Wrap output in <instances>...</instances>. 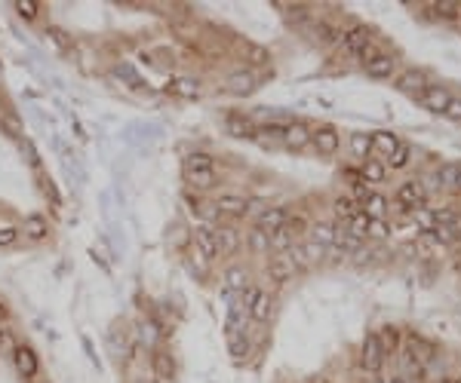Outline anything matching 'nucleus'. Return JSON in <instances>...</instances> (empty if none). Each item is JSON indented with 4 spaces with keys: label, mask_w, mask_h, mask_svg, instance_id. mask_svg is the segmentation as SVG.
<instances>
[{
    "label": "nucleus",
    "mask_w": 461,
    "mask_h": 383,
    "mask_svg": "<svg viewBox=\"0 0 461 383\" xmlns=\"http://www.w3.org/2000/svg\"><path fill=\"white\" fill-rule=\"evenodd\" d=\"M243 306H246V313H249V319L258 322V325H265L267 319H271V294L265 292V288H246L243 292Z\"/></svg>",
    "instance_id": "1"
},
{
    "label": "nucleus",
    "mask_w": 461,
    "mask_h": 383,
    "mask_svg": "<svg viewBox=\"0 0 461 383\" xmlns=\"http://www.w3.org/2000/svg\"><path fill=\"white\" fill-rule=\"evenodd\" d=\"M393 202H397V212H412V209H422L427 202V190L422 181H403L393 190Z\"/></svg>",
    "instance_id": "2"
},
{
    "label": "nucleus",
    "mask_w": 461,
    "mask_h": 383,
    "mask_svg": "<svg viewBox=\"0 0 461 383\" xmlns=\"http://www.w3.org/2000/svg\"><path fill=\"white\" fill-rule=\"evenodd\" d=\"M132 346V331L123 319H114L111 328H108V350H111L114 359H127Z\"/></svg>",
    "instance_id": "3"
},
{
    "label": "nucleus",
    "mask_w": 461,
    "mask_h": 383,
    "mask_svg": "<svg viewBox=\"0 0 461 383\" xmlns=\"http://www.w3.org/2000/svg\"><path fill=\"white\" fill-rule=\"evenodd\" d=\"M360 362H363V368L369 374H379L381 365H384V350L379 344V331H369L363 337V346H360Z\"/></svg>",
    "instance_id": "4"
},
{
    "label": "nucleus",
    "mask_w": 461,
    "mask_h": 383,
    "mask_svg": "<svg viewBox=\"0 0 461 383\" xmlns=\"http://www.w3.org/2000/svg\"><path fill=\"white\" fill-rule=\"evenodd\" d=\"M311 144L317 148V153H323V157H335L341 148V135L335 126H317L311 132Z\"/></svg>",
    "instance_id": "5"
},
{
    "label": "nucleus",
    "mask_w": 461,
    "mask_h": 383,
    "mask_svg": "<svg viewBox=\"0 0 461 383\" xmlns=\"http://www.w3.org/2000/svg\"><path fill=\"white\" fill-rule=\"evenodd\" d=\"M191 240H194L197 252L203 254L206 261H215V258H219V242H215V230H213V227L197 224L194 230H191Z\"/></svg>",
    "instance_id": "6"
},
{
    "label": "nucleus",
    "mask_w": 461,
    "mask_h": 383,
    "mask_svg": "<svg viewBox=\"0 0 461 383\" xmlns=\"http://www.w3.org/2000/svg\"><path fill=\"white\" fill-rule=\"evenodd\" d=\"M339 44H341V49H345V56H357L366 44H372V31H369L366 25H354L351 31L339 34Z\"/></svg>",
    "instance_id": "7"
},
{
    "label": "nucleus",
    "mask_w": 461,
    "mask_h": 383,
    "mask_svg": "<svg viewBox=\"0 0 461 383\" xmlns=\"http://www.w3.org/2000/svg\"><path fill=\"white\" fill-rule=\"evenodd\" d=\"M13 365H15V371H19V377H25V380L37 377V371H40L37 353L31 350V346H25V344L15 346V353H13Z\"/></svg>",
    "instance_id": "8"
},
{
    "label": "nucleus",
    "mask_w": 461,
    "mask_h": 383,
    "mask_svg": "<svg viewBox=\"0 0 461 383\" xmlns=\"http://www.w3.org/2000/svg\"><path fill=\"white\" fill-rule=\"evenodd\" d=\"M397 89L400 92H409V96H422V92L427 89V77L424 71H418V67H406V71H400L397 77Z\"/></svg>",
    "instance_id": "9"
},
{
    "label": "nucleus",
    "mask_w": 461,
    "mask_h": 383,
    "mask_svg": "<svg viewBox=\"0 0 461 383\" xmlns=\"http://www.w3.org/2000/svg\"><path fill=\"white\" fill-rule=\"evenodd\" d=\"M213 230H215V242H219V254H237V252H240L243 236H240L237 227L219 224V227H213Z\"/></svg>",
    "instance_id": "10"
},
{
    "label": "nucleus",
    "mask_w": 461,
    "mask_h": 383,
    "mask_svg": "<svg viewBox=\"0 0 461 383\" xmlns=\"http://www.w3.org/2000/svg\"><path fill=\"white\" fill-rule=\"evenodd\" d=\"M286 221H289V209L274 206V209H265L262 215H255V227L265 230V233H274V230L286 227Z\"/></svg>",
    "instance_id": "11"
},
{
    "label": "nucleus",
    "mask_w": 461,
    "mask_h": 383,
    "mask_svg": "<svg viewBox=\"0 0 461 383\" xmlns=\"http://www.w3.org/2000/svg\"><path fill=\"white\" fill-rule=\"evenodd\" d=\"M267 276H271L274 285L289 283V279L296 276V264H292L289 254H277V258H271V264H267Z\"/></svg>",
    "instance_id": "12"
},
{
    "label": "nucleus",
    "mask_w": 461,
    "mask_h": 383,
    "mask_svg": "<svg viewBox=\"0 0 461 383\" xmlns=\"http://www.w3.org/2000/svg\"><path fill=\"white\" fill-rule=\"evenodd\" d=\"M305 31H308V37H311L314 44H323V46H329V44L339 40V31H335L329 22H323V19H308Z\"/></svg>",
    "instance_id": "13"
},
{
    "label": "nucleus",
    "mask_w": 461,
    "mask_h": 383,
    "mask_svg": "<svg viewBox=\"0 0 461 383\" xmlns=\"http://www.w3.org/2000/svg\"><path fill=\"white\" fill-rule=\"evenodd\" d=\"M449 89L446 86H427L422 96H418V101H422V105L431 110V114H443V110H446V105H449Z\"/></svg>",
    "instance_id": "14"
},
{
    "label": "nucleus",
    "mask_w": 461,
    "mask_h": 383,
    "mask_svg": "<svg viewBox=\"0 0 461 383\" xmlns=\"http://www.w3.org/2000/svg\"><path fill=\"white\" fill-rule=\"evenodd\" d=\"M22 233H25V240H31V242H44L49 236V221L44 215H28L22 221Z\"/></svg>",
    "instance_id": "15"
},
{
    "label": "nucleus",
    "mask_w": 461,
    "mask_h": 383,
    "mask_svg": "<svg viewBox=\"0 0 461 383\" xmlns=\"http://www.w3.org/2000/svg\"><path fill=\"white\" fill-rule=\"evenodd\" d=\"M363 71L372 77V80H388V77H393V71H397V58L388 56V53H381L379 58H372Z\"/></svg>",
    "instance_id": "16"
},
{
    "label": "nucleus",
    "mask_w": 461,
    "mask_h": 383,
    "mask_svg": "<svg viewBox=\"0 0 461 383\" xmlns=\"http://www.w3.org/2000/svg\"><path fill=\"white\" fill-rule=\"evenodd\" d=\"M283 144L289 150H305L311 144V129L305 123H289L286 126V135H283Z\"/></svg>",
    "instance_id": "17"
},
{
    "label": "nucleus",
    "mask_w": 461,
    "mask_h": 383,
    "mask_svg": "<svg viewBox=\"0 0 461 383\" xmlns=\"http://www.w3.org/2000/svg\"><path fill=\"white\" fill-rule=\"evenodd\" d=\"M225 126H228V132L234 138H255V126L246 114H237V110H234V114L225 117Z\"/></svg>",
    "instance_id": "18"
},
{
    "label": "nucleus",
    "mask_w": 461,
    "mask_h": 383,
    "mask_svg": "<svg viewBox=\"0 0 461 383\" xmlns=\"http://www.w3.org/2000/svg\"><path fill=\"white\" fill-rule=\"evenodd\" d=\"M249 200L243 193H219L215 197V209L225 212V215H246Z\"/></svg>",
    "instance_id": "19"
},
{
    "label": "nucleus",
    "mask_w": 461,
    "mask_h": 383,
    "mask_svg": "<svg viewBox=\"0 0 461 383\" xmlns=\"http://www.w3.org/2000/svg\"><path fill=\"white\" fill-rule=\"evenodd\" d=\"M184 181L197 190H209V187L219 184V172L215 169H184Z\"/></svg>",
    "instance_id": "20"
},
{
    "label": "nucleus",
    "mask_w": 461,
    "mask_h": 383,
    "mask_svg": "<svg viewBox=\"0 0 461 383\" xmlns=\"http://www.w3.org/2000/svg\"><path fill=\"white\" fill-rule=\"evenodd\" d=\"M246 306L243 304H234L231 306V313H228V319H225V331H228V337L234 335H246Z\"/></svg>",
    "instance_id": "21"
},
{
    "label": "nucleus",
    "mask_w": 461,
    "mask_h": 383,
    "mask_svg": "<svg viewBox=\"0 0 461 383\" xmlns=\"http://www.w3.org/2000/svg\"><path fill=\"white\" fill-rule=\"evenodd\" d=\"M369 138H372V150L384 153V157H391V153L400 148V138H397L393 132H388V129H375V132H369Z\"/></svg>",
    "instance_id": "22"
},
{
    "label": "nucleus",
    "mask_w": 461,
    "mask_h": 383,
    "mask_svg": "<svg viewBox=\"0 0 461 383\" xmlns=\"http://www.w3.org/2000/svg\"><path fill=\"white\" fill-rule=\"evenodd\" d=\"M249 288V273L246 267H228L225 270V292H246Z\"/></svg>",
    "instance_id": "23"
},
{
    "label": "nucleus",
    "mask_w": 461,
    "mask_h": 383,
    "mask_svg": "<svg viewBox=\"0 0 461 383\" xmlns=\"http://www.w3.org/2000/svg\"><path fill=\"white\" fill-rule=\"evenodd\" d=\"M228 89L234 92V96H249V92L255 89V74L249 71H234L228 77Z\"/></svg>",
    "instance_id": "24"
},
{
    "label": "nucleus",
    "mask_w": 461,
    "mask_h": 383,
    "mask_svg": "<svg viewBox=\"0 0 461 383\" xmlns=\"http://www.w3.org/2000/svg\"><path fill=\"white\" fill-rule=\"evenodd\" d=\"M360 178H363L366 184H384V178H388V166H384L381 160H363Z\"/></svg>",
    "instance_id": "25"
},
{
    "label": "nucleus",
    "mask_w": 461,
    "mask_h": 383,
    "mask_svg": "<svg viewBox=\"0 0 461 383\" xmlns=\"http://www.w3.org/2000/svg\"><path fill=\"white\" fill-rule=\"evenodd\" d=\"M308 233H311V242L323 245V249H329V245L335 242V227L329 224V221H317V224L308 227Z\"/></svg>",
    "instance_id": "26"
},
{
    "label": "nucleus",
    "mask_w": 461,
    "mask_h": 383,
    "mask_svg": "<svg viewBox=\"0 0 461 383\" xmlns=\"http://www.w3.org/2000/svg\"><path fill=\"white\" fill-rule=\"evenodd\" d=\"M332 245H339V249L341 252H363V240H357V236L354 233H351V230L345 227V224H341V227H335V242Z\"/></svg>",
    "instance_id": "27"
},
{
    "label": "nucleus",
    "mask_w": 461,
    "mask_h": 383,
    "mask_svg": "<svg viewBox=\"0 0 461 383\" xmlns=\"http://www.w3.org/2000/svg\"><path fill=\"white\" fill-rule=\"evenodd\" d=\"M388 206H391L388 197H384V193H375V190H372V197H369L360 209H363L369 218H388V212H391Z\"/></svg>",
    "instance_id": "28"
},
{
    "label": "nucleus",
    "mask_w": 461,
    "mask_h": 383,
    "mask_svg": "<svg viewBox=\"0 0 461 383\" xmlns=\"http://www.w3.org/2000/svg\"><path fill=\"white\" fill-rule=\"evenodd\" d=\"M170 92H175L182 98H200V83L191 80V77H175L170 83Z\"/></svg>",
    "instance_id": "29"
},
{
    "label": "nucleus",
    "mask_w": 461,
    "mask_h": 383,
    "mask_svg": "<svg viewBox=\"0 0 461 383\" xmlns=\"http://www.w3.org/2000/svg\"><path fill=\"white\" fill-rule=\"evenodd\" d=\"M246 245L253 249L255 254H271V233H265V230L253 227L246 233Z\"/></svg>",
    "instance_id": "30"
},
{
    "label": "nucleus",
    "mask_w": 461,
    "mask_h": 383,
    "mask_svg": "<svg viewBox=\"0 0 461 383\" xmlns=\"http://www.w3.org/2000/svg\"><path fill=\"white\" fill-rule=\"evenodd\" d=\"M154 374H157V380H172L175 377V362H172V356L170 353H154Z\"/></svg>",
    "instance_id": "31"
},
{
    "label": "nucleus",
    "mask_w": 461,
    "mask_h": 383,
    "mask_svg": "<svg viewBox=\"0 0 461 383\" xmlns=\"http://www.w3.org/2000/svg\"><path fill=\"white\" fill-rule=\"evenodd\" d=\"M351 153H354L357 160H369V157H372V138H369V132H354V135H351Z\"/></svg>",
    "instance_id": "32"
},
{
    "label": "nucleus",
    "mask_w": 461,
    "mask_h": 383,
    "mask_svg": "<svg viewBox=\"0 0 461 383\" xmlns=\"http://www.w3.org/2000/svg\"><path fill=\"white\" fill-rule=\"evenodd\" d=\"M409 163H412V148H409L406 141H400V148L393 150L388 160H384V166H388V169H406Z\"/></svg>",
    "instance_id": "33"
},
{
    "label": "nucleus",
    "mask_w": 461,
    "mask_h": 383,
    "mask_svg": "<svg viewBox=\"0 0 461 383\" xmlns=\"http://www.w3.org/2000/svg\"><path fill=\"white\" fill-rule=\"evenodd\" d=\"M409 359L412 362H427L434 356V346L427 344V340H422V337H409Z\"/></svg>",
    "instance_id": "34"
},
{
    "label": "nucleus",
    "mask_w": 461,
    "mask_h": 383,
    "mask_svg": "<svg viewBox=\"0 0 461 383\" xmlns=\"http://www.w3.org/2000/svg\"><path fill=\"white\" fill-rule=\"evenodd\" d=\"M292 245H296V236H292L286 227H280V230H274V233H271V252L286 254Z\"/></svg>",
    "instance_id": "35"
},
{
    "label": "nucleus",
    "mask_w": 461,
    "mask_h": 383,
    "mask_svg": "<svg viewBox=\"0 0 461 383\" xmlns=\"http://www.w3.org/2000/svg\"><path fill=\"white\" fill-rule=\"evenodd\" d=\"M437 181L446 190H458V163H446L437 169Z\"/></svg>",
    "instance_id": "36"
},
{
    "label": "nucleus",
    "mask_w": 461,
    "mask_h": 383,
    "mask_svg": "<svg viewBox=\"0 0 461 383\" xmlns=\"http://www.w3.org/2000/svg\"><path fill=\"white\" fill-rule=\"evenodd\" d=\"M332 212H335V215H339V218L348 224V221H351V218H354L357 212H360V202H354L351 197H339V200L332 202Z\"/></svg>",
    "instance_id": "37"
},
{
    "label": "nucleus",
    "mask_w": 461,
    "mask_h": 383,
    "mask_svg": "<svg viewBox=\"0 0 461 383\" xmlns=\"http://www.w3.org/2000/svg\"><path fill=\"white\" fill-rule=\"evenodd\" d=\"M409 218H412L415 224L424 230V233H431V230L437 227V218H434V209H427V206H422V209H412V212H409Z\"/></svg>",
    "instance_id": "38"
},
{
    "label": "nucleus",
    "mask_w": 461,
    "mask_h": 383,
    "mask_svg": "<svg viewBox=\"0 0 461 383\" xmlns=\"http://www.w3.org/2000/svg\"><path fill=\"white\" fill-rule=\"evenodd\" d=\"M369 221H372V218H369V215H366V212H363V209H360V212H357V215H354V218H351V221H348V224H345V227H348V230H351V233H354V236H357V240H363V242H366V233H369Z\"/></svg>",
    "instance_id": "39"
},
{
    "label": "nucleus",
    "mask_w": 461,
    "mask_h": 383,
    "mask_svg": "<svg viewBox=\"0 0 461 383\" xmlns=\"http://www.w3.org/2000/svg\"><path fill=\"white\" fill-rule=\"evenodd\" d=\"M391 236V224L384 218H372L369 221V233H366V240H375V242H384Z\"/></svg>",
    "instance_id": "40"
},
{
    "label": "nucleus",
    "mask_w": 461,
    "mask_h": 383,
    "mask_svg": "<svg viewBox=\"0 0 461 383\" xmlns=\"http://www.w3.org/2000/svg\"><path fill=\"white\" fill-rule=\"evenodd\" d=\"M249 340H246V335H234V337H228V353L234 356V359H246L249 356Z\"/></svg>",
    "instance_id": "41"
},
{
    "label": "nucleus",
    "mask_w": 461,
    "mask_h": 383,
    "mask_svg": "<svg viewBox=\"0 0 461 383\" xmlns=\"http://www.w3.org/2000/svg\"><path fill=\"white\" fill-rule=\"evenodd\" d=\"M434 233V240L443 242V245H452V242H458V236H461V230L458 227H449V224H437L431 230Z\"/></svg>",
    "instance_id": "42"
},
{
    "label": "nucleus",
    "mask_w": 461,
    "mask_h": 383,
    "mask_svg": "<svg viewBox=\"0 0 461 383\" xmlns=\"http://www.w3.org/2000/svg\"><path fill=\"white\" fill-rule=\"evenodd\" d=\"M184 169H215V160L209 157V153L197 150V153H188V157H184Z\"/></svg>",
    "instance_id": "43"
},
{
    "label": "nucleus",
    "mask_w": 461,
    "mask_h": 383,
    "mask_svg": "<svg viewBox=\"0 0 461 383\" xmlns=\"http://www.w3.org/2000/svg\"><path fill=\"white\" fill-rule=\"evenodd\" d=\"M246 58H249L253 65H258V67H262V65H271V53H267L262 44H246Z\"/></svg>",
    "instance_id": "44"
},
{
    "label": "nucleus",
    "mask_w": 461,
    "mask_h": 383,
    "mask_svg": "<svg viewBox=\"0 0 461 383\" xmlns=\"http://www.w3.org/2000/svg\"><path fill=\"white\" fill-rule=\"evenodd\" d=\"M431 10L437 13V19H458V15H461V4H452V0H446V4H434Z\"/></svg>",
    "instance_id": "45"
},
{
    "label": "nucleus",
    "mask_w": 461,
    "mask_h": 383,
    "mask_svg": "<svg viewBox=\"0 0 461 383\" xmlns=\"http://www.w3.org/2000/svg\"><path fill=\"white\" fill-rule=\"evenodd\" d=\"M301 254H305V261H308V264H317V261H323V258H326V249H323V245H317V242L308 240V242H301Z\"/></svg>",
    "instance_id": "46"
},
{
    "label": "nucleus",
    "mask_w": 461,
    "mask_h": 383,
    "mask_svg": "<svg viewBox=\"0 0 461 383\" xmlns=\"http://www.w3.org/2000/svg\"><path fill=\"white\" fill-rule=\"evenodd\" d=\"M384 335H379V344H381V350H384V356H388V350L393 346L397 350V340H400V328H393V325H388V328H381Z\"/></svg>",
    "instance_id": "47"
},
{
    "label": "nucleus",
    "mask_w": 461,
    "mask_h": 383,
    "mask_svg": "<svg viewBox=\"0 0 461 383\" xmlns=\"http://www.w3.org/2000/svg\"><path fill=\"white\" fill-rule=\"evenodd\" d=\"M15 337H13V331L10 328H0V356H13L15 353Z\"/></svg>",
    "instance_id": "48"
},
{
    "label": "nucleus",
    "mask_w": 461,
    "mask_h": 383,
    "mask_svg": "<svg viewBox=\"0 0 461 383\" xmlns=\"http://www.w3.org/2000/svg\"><path fill=\"white\" fill-rule=\"evenodd\" d=\"M15 10H19V15H22V19L34 22V19H37V10H40V6L34 4V0H19V4H15Z\"/></svg>",
    "instance_id": "49"
},
{
    "label": "nucleus",
    "mask_w": 461,
    "mask_h": 383,
    "mask_svg": "<svg viewBox=\"0 0 461 383\" xmlns=\"http://www.w3.org/2000/svg\"><path fill=\"white\" fill-rule=\"evenodd\" d=\"M369 197H372V190H369V184L363 181V178H360V181H354V184H351V200H360V202H366Z\"/></svg>",
    "instance_id": "50"
},
{
    "label": "nucleus",
    "mask_w": 461,
    "mask_h": 383,
    "mask_svg": "<svg viewBox=\"0 0 461 383\" xmlns=\"http://www.w3.org/2000/svg\"><path fill=\"white\" fill-rule=\"evenodd\" d=\"M255 135H265V138H280V141H283V135H286V126H277V123H271V126H258Z\"/></svg>",
    "instance_id": "51"
},
{
    "label": "nucleus",
    "mask_w": 461,
    "mask_h": 383,
    "mask_svg": "<svg viewBox=\"0 0 461 383\" xmlns=\"http://www.w3.org/2000/svg\"><path fill=\"white\" fill-rule=\"evenodd\" d=\"M379 56H381V49H379V46H375V44H366L354 58H360V62H363V67H366L369 62H372V58H379Z\"/></svg>",
    "instance_id": "52"
},
{
    "label": "nucleus",
    "mask_w": 461,
    "mask_h": 383,
    "mask_svg": "<svg viewBox=\"0 0 461 383\" xmlns=\"http://www.w3.org/2000/svg\"><path fill=\"white\" fill-rule=\"evenodd\" d=\"M443 117H449V120L461 123V98L452 96V98H449V105H446V110H443Z\"/></svg>",
    "instance_id": "53"
},
{
    "label": "nucleus",
    "mask_w": 461,
    "mask_h": 383,
    "mask_svg": "<svg viewBox=\"0 0 461 383\" xmlns=\"http://www.w3.org/2000/svg\"><path fill=\"white\" fill-rule=\"evenodd\" d=\"M15 236H19V230L10 227V224H0V245H10L15 242Z\"/></svg>",
    "instance_id": "54"
},
{
    "label": "nucleus",
    "mask_w": 461,
    "mask_h": 383,
    "mask_svg": "<svg viewBox=\"0 0 461 383\" xmlns=\"http://www.w3.org/2000/svg\"><path fill=\"white\" fill-rule=\"evenodd\" d=\"M141 340H145L148 346H154V344H157V328L151 325V322H141Z\"/></svg>",
    "instance_id": "55"
},
{
    "label": "nucleus",
    "mask_w": 461,
    "mask_h": 383,
    "mask_svg": "<svg viewBox=\"0 0 461 383\" xmlns=\"http://www.w3.org/2000/svg\"><path fill=\"white\" fill-rule=\"evenodd\" d=\"M0 120H4V126H6V129H10V135H15V138H22V126H19V120H15L13 114H4V117H0Z\"/></svg>",
    "instance_id": "56"
},
{
    "label": "nucleus",
    "mask_w": 461,
    "mask_h": 383,
    "mask_svg": "<svg viewBox=\"0 0 461 383\" xmlns=\"http://www.w3.org/2000/svg\"><path fill=\"white\" fill-rule=\"evenodd\" d=\"M46 34H49V37H53V40H56V44H58V46H62V49H68V46H71V40H68V34H65L62 28H49Z\"/></svg>",
    "instance_id": "57"
},
{
    "label": "nucleus",
    "mask_w": 461,
    "mask_h": 383,
    "mask_svg": "<svg viewBox=\"0 0 461 383\" xmlns=\"http://www.w3.org/2000/svg\"><path fill=\"white\" fill-rule=\"evenodd\" d=\"M6 319V306H4V301H0V322Z\"/></svg>",
    "instance_id": "58"
},
{
    "label": "nucleus",
    "mask_w": 461,
    "mask_h": 383,
    "mask_svg": "<svg viewBox=\"0 0 461 383\" xmlns=\"http://www.w3.org/2000/svg\"><path fill=\"white\" fill-rule=\"evenodd\" d=\"M440 383H455V377H443Z\"/></svg>",
    "instance_id": "59"
},
{
    "label": "nucleus",
    "mask_w": 461,
    "mask_h": 383,
    "mask_svg": "<svg viewBox=\"0 0 461 383\" xmlns=\"http://www.w3.org/2000/svg\"><path fill=\"white\" fill-rule=\"evenodd\" d=\"M458 190H461V163H458Z\"/></svg>",
    "instance_id": "60"
},
{
    "label": "nucleus",
    "mask_w": 461,
    "mask_h": 383,
    "mask_svg": "<svg viewBox=\"0 0 461 383\" xmlns=\"http://www.w3.org/2000/svg\"><path fill=\"white\" fill-rule=\"evenodd\" d=\"M455 383H461V377H458V380H455Z\"/></svg>",
    "instance_id": "61"
},
{
    "label": "nucleus",
    "mask_w": 461,
    "mask_h": 383,
    "mask_svg": "<svg viewBox=\"0 0 461 383\" xmlns=\"http://www.w3.org/2000/svg\"><path fill=\"white\" fill-rule=\"evenodd\" d=\"M458 19H461V15H458Z\"/></svg>",
    "instance_id": "62"
}]
</instances>
